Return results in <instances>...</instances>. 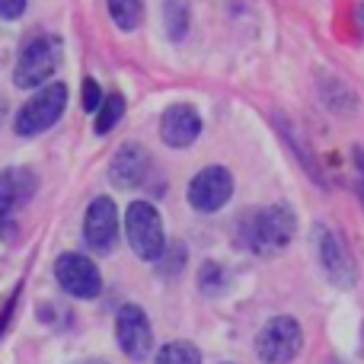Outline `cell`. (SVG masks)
<instances>
[{
    "instance_id": "obj_1",
    "label": "cell",
    "mask_w": 364,
    "mask_h": 364,
    "mask_svg": "<svg viewBox=\"0 0 364 364\" xmlns=\"http://www.w3.org/2000/svg\"><path fill=\"white\" fill-rule=\"evenodd\" d=\"M297 220L284 205H269L243 218V243L259 256H275L294 240Z\"/></svg>"
},
{
    "instance_id": "obj_2",
    "label": "cell",
    "mask_w": 364,
    "mask_h": 364,
    "mask_svg": "<svg viewBox=\"0 0 364 364\" xmlns=\"http://www.w3.org/2000/svg\"><path fill=\"white\" fill-rule=\"evenodd\" d=\"M61 64V38L55 36H38L26 42V48L16 58V70H13V83L19 90H36L45 80H51Z\"/></svg>"
},
{
    "instance_id": "obj_3",
    "label": "cell",
    "mask_w": 364,
    "mask_h": 364,
    "mask_svg": "<svg viewBox=\"0 0 364 364\" xmlns=\"http://www.w3.org/2000/svg\"><path fill=\"white\" fill-rule=\"evenodd\" d=\"M304 333L294 316H272L256 336V355L265 364H291L301 355Z\"/></svg>"
},
{
    "instance_id": "obj_4",
    "label": "cell",
    "mask_w": 364,
    "mask_h": 364,
    "mask_svg": "<svg viewBox=\"0 0 364 364\" xmlns=\"http://www.w3.org/2000/svg\"><path fill=\"white\" fill-rule=\"evenodd\" d=\"M125 233L132 250L141 259H160L166 250V233H164V218L154 205L147 201H134L125 214Z\"/></svg>"
},
{
    "instance_id": "obj_5",
    "label": "cell",
    "mask_w": 364,
    "mask_h": 364,
    "mask_svg": "<svg viewBox=\"0 0 364 364\" xmlns=\"http://www.w3.org/2000/svg\"><path fill=\"white\" fill-rule=\"evenodd\" d=\"M64 106H68V87L64 83H51V87L38 90L36 96H29L23 109L16 112V134L32 138V134H42L61 119Z\"/></svg>"
},
{
    "instance_id": "obj_6",
    "label": "cell",
    "mask_w": 364,
    "mask_h": 364,
    "mask_svg": "<svg viewBox=\"0 0 364 364\" xmlns=\"http://www.w3.org/2000/svg\"><path fill=\"white\" fill-rule=\"evenodd\" d=\"M55 278L70 297L77 301H93L102 291L100 269L93 265V259L80 256V252H64L55 265Z\"/></svg>"
},
{
    "instance_id": "obj_7",
    "label": "cell",
    "mask_w": 364,
    "mask_h": 364,
    "mask_svg": "<svg viewBox=\"0 0 364 364\" xmlns=\"http://www.w3.org/2000/svg\"><path fill=\"white\" fill-rule=\"evenodd\" d=\"M115 339H119L122 352L134 361H144L154 352V333H151V320L138 304H125L115 316Z\"/></svg>"
},
{
    "instance_id": "obj_8",
    "label": "cell",
    "mask_w": 364,
    "mask_h": 364,
    "mask_svg": "<svg viewBox=\"0 0 364 364\" xmlns=\"http://www.w3.org/2000/svg\"><path fill=\"white\" fill-rule=\"evenodd\" d=\"M233 195V176L224 166H205L188 182V201L198 211H220Z\"/></svg>"
},
{
    "instance_id": "obj_9",
    "label": "cell",
    "mask_w": 364,
    "mask_h": 364,
    "mask_svg": "<svg viewBox=\"0 0 364 364\" xmlns=\"http://www.w3.org/2000/svg\"><path fill=\"white\" fill-rule=\"evenodd\" d=\"M83 237H87L90 250L109 252L119 237V211L109 198H93L87 208V220H83Z\"/></svg>"
},
{
    "instance_id": "obj_10",
    "label": "cell",
    "mask_w": 364,
    "mask_h": 364,
    "mask_svg": "<svg viewBox=\"0 0 364 364\" xmlns=\"http://www.w3.org/2000/svg\"><path fill=\"white\" fill-rule=\"evenodd\" d=\"M201 132V115L188 102H176L160 119V138L170 147H188Z\"/></svg>"
},
{
    "instance_id": "obj_11",
    "label": "cell",
    "mask_w": 364,
    "mask_h": 364,
    "mask_svg": "<svg viewBox=\"0 0 364 364\" xmlns=\"http://www.w3.org/2000/svg\"><path fill=\"white\" fill-rule=\"evenodd\" d=\"M151 173V157L141 144H125L109 164V179L119 188H138Z\"/></svg>"
},
{
    "instance_id": "obj_12",
    "label": "cell",
    "mask_w": 364,
    "mask_h": 364,
    "mask_svg": "<svg viewBox=\"0 0 364 364\" xmlns=\"http://www.w3.org/2000/svg\"><path fill=\"white\" fill-rule=\"evenodd\" d=\"M320 256H323V265H326V272L333 275V282H339V284H352L355 282L352 252L346 250V243H342L339 233L320 230Z\"/></svg>"
},
{
    "instance_id": "obj_13",
    "label": "cell",
    "mask_w": 364,
    "mask_h": 364,
    "mask_svg": "<svg viewBox=\"0 0 364 364\" xmlns=\"http://www.w3.org/2000/svg\"><path fill=\"white\" fill-rule=\"evenodd\" d=\"M36 192V176L29 170H6L0 176V220L23 208Z\"/></svg>"
},
{
    "instance_id": "obj_14",
    "label": "cell",
    "mask_w": 364,
    "mask_h": 364,
    "mask_svg": "<svg viewBox=\"0 0 364 364\" xmlns=\"http://www.w3.org/2000/svg\"><path fill=\"white\" fill-rule=\"evenodd\" d=\"M109 13H112L119 29L132 32L144 19V0H109Z\"/></svg>"
},
{
    "instance_id": "obj_15",
    "label": "cell",
    "mask_w": 364,
    "mask_h": 364,
    "mask_svg": "<svg viewBox=\"0 0 364 364\" xmlns=\"http://www.w3.org/2000/svg\"><path fill=\"white\" fill-rule=\"evenodd\" d=\"M154 364H201V352L192 346V342H166L164 348L157 352Z\"/></svg>"
},
{
    "instance_id": "obj_16",
    "label": "cell",
    "mask_w": 364,
    "mask_h": 364,
    "mask_svg": "<svg viewBox=\"0 0 364 364\" xmlns=\"http://www.w3.org/2000/svg\"><path fill=\"white\" fill-rule=\"evenodd\" d=\"M122 115H125V96L109 93L106 100H102V106H100V115H96V134L112 132V128L122 122Z\"/></svg>"
},
{
    "instance_id": "obj_17",
    "label": "cell",
    "mask_w": 364,
    "mask_h": 364,
    "mask_svg": "<svg viewBox=\"0 0 364 364\" xmlns=\"http://www.w3.org/2000/svg\"><path fill=\"white\" fill-rule=\"evenodd\" d=\"M102 100H106V93L96 87V80H90V77H87V80H83V106H87V109H100Z\"/></svg>"
},
{
    "instance_id": "obj_18",
    "label": "cell",
    "mask_w": 364,
    "mask_h": 364,
    "mask_svg": "<svg viewBox=\"0 0 364 364\" xmlns=\"http://www.w3.org/2000/svg\"><path fill=\"white\" fill-rule=\"evenodd\" d=\"M26 10V0H0V16L4 19H19Z\"/></svg>"
},
{
    "instance_id": "obj_19",
    "label": "cell",
    "mask_w": 364,
    "mask_h": 364,
    "mask_svg": "<svg viewBox=\"0 0 364 364\" xmlns=\"http://www.w3.org/2000/svg\"><path fill=\"white\" fill-rule=\"evenodd\" d=\"M355 166H358V192L364 198V154L361 151H355Z\"/></svg>"
},
{
    "instance_id": "obj_20",
    "label": "cell",
    "mask_w": 364,
    "mask_h": 364,
    "mask_svg": "<svg viewBox=\"0 0 364 364\" xmlns=\"http://www.w3.org/2000/svg\"><path fill=\"white\" fill-rule=\"evenodd\" d=\"M358 29H361V36H364V4L358 6Z\"/></svg>"
},
{
    "instance_id": "obj_21",
    "label": "cell",
    "mask_w": 364,
    "mask_h": 364,
    "mask_svg": "<svg viewBox=\"0 0 364 364\" xmlns=\"http://www.w3.org/2000/svg\"><path fill=\"white\" fill-rule=\"evenodd\" d=\"M77 364H109V361H102V358H83V361H77Z\"/></svg>"
},
{
    "instance_id": "obj_22",
    "label": "cell",
    "mask_w": 364,
    "mask_h": 364,
    "mask_svg": "<svg viewBox=\"0 0 364 364\" xmlns=\"http://www.w3.org/2000/svg\"><path fill=\"white\" fill-rule=\"evenodd\" d=\"M4 115H6V102H4V96H0V122H4Z\"/></svg>"
}]
</instances>
